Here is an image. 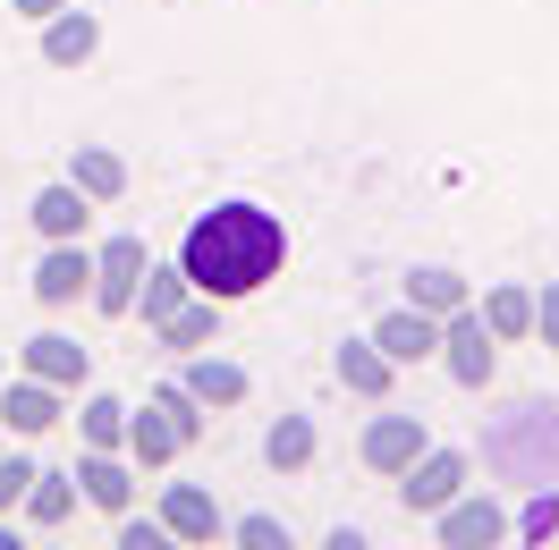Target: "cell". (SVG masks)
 I'll return each instance as SVG.
<instances>
[{
    "label": "cell",
    "instance_id": "6da1fadb",
    "mask_svg": "<svg viewBox=\"0 0 559 550\" xmlns=\"http://www.w3.org/2000/svg\"><path fill=\"white\" fill-rule=\"evenodd\" d=\"M280 263H288V229L263 204H212L178 238V272L195 279V297H221V306H238L263 279H280Z\"/></svg>",
    "mask_w": 559,
    "mask_h": 550
},
{
    "label": "cell",
    "instance_id": "7a4b0ae2",
    "mask_svg": "<svg viewBox=\"0 0 559 550\" xmlns=\"http://www.w3.org/2000/svg\"><path fill=\"white\" fill-rule=\"evenodd\" d=\"M441 364H450L457 390H491V373H500V339H491V322L475 306L441 313Z\"/></svg>",
    "mask_w": 559,
    "mask_h": 550
},
{
    "label": "cell",
    "instance_id": "3957f363",
    "mask_svg": "<svg viewBox=\"0 0 559 550\" xmlns=\"http://www.w3.org/2000/svg\"><path fill=\"white\" fill-rule=\"evenodd\" d=\"M26 288H35V306H51V313L76 306V297H94V246L85 238H51Z\"/></svg>",
    "mask_w": 559,
    "mask_h": 550
},
{
    "label": "cell",
    "instance_id": "277c9868",
    "mask_svg": "<svg viewBox=\"0 0 559 550\" xmlns=\"http://www.w3.org/2000/svg\"><path fill=\"white\" fill-rule=\"evenodd\" d=\"M466 482H475V466H466L457 449H424L416 466L399 475V500H407V516H441L457 491H466Z\"/></svg>",
    "mask_w": 559,
    "mask_h": 550
},
{
    "label": "cell",
    "instance_id": "5b68a950",
    "mask_svg": "<svg viewBox=\"0 0 559 550\" xmlns=\"http://www.w3.org/2000/svg\"><path fill=\"white\" fill-rule=\"evenodd\" d=\"M144 263H153V254H144V238H110V246H94V297H85V306L110 313V322H119V313H136V279H144Z\"/></svg>",
    "mask_w": 559,
    "mask_h": 550
},
{
    "label": "cell",
    "instance_id": "8992f818",
    "mask_svg": "<svg viewBox=\"0 0 559 550\" xmlns=\"http://www.w3.org/2000/svg\"><path fill=\"white\" fill-rule=\"evenodd\" d=\"M136 482H144V466L128 457V449H85V457H76V491H85L103 516L136 509Z\"/></svg>",
    "mask_w": 559,
    "mask_h": 550
},
{
    "label": "cell",
    "instance_id": "52a82bcc",
    "mask_svg": "<svg viewBox=\"0 0 559 550\" xmlns=\"http://www.w3.org/2000/svg\"><path fill=\"white\" fill-rule=\"evenodd\" d=\"M424 449H432V432H424V415H373V423H365V441H356V457H365V466H373V475H407V466H416Z\"/></svg>",
    "mask_w": 559,
    "mask_h": 550
},
{
    "label": "cell",
    "instance_id": "ba28073f",
    "mask_svg": "<svg viewBox=\"0 0 559 550\" xmlns=\"http://www.w3.org/2000/svg\"><path fill=\"white\" fill-rule=\"evenodd\" d=\"M17 373H35V381H51V390H94V347H76L69 331H35L26 339V356H17Z\"/></svg>",
    "mask_w": 559,
    "mask_h": 550
},
{
    "label": "cell",
    "instance_id": "9c48e42d",
    "mask_svg": "<svg viewBox=\"0 0 559 550\" xmlns=\"http://www.w3.org/2000/svg\"><path fill=\"white\" fill-rule=\"evenodd\" d=\"M432 525H441V542H450V550H491L500 534H518V525H509V509H500L491 491H475V482H466V491H457Z\"/></svg>",
    "mask_w": 559,
    "mask_h": 550
},
{
    "label": "cell",
    "instance_id": "30bf717a",
    "mask_svg": "<svg viewBox=\"0 0 559 550\" xmlns=\"http://www.w3.org/2000/svg\"><path fill=\"white\" fill-rule=\"evenodd\" d=\"M60 415H69V390H51V381H35V373H17L0 390V432H9V441H35Z\"/></svg>",
    "mask_w": 559,
    "mask_h": 550
},
{
    "label": "cell",
    "instance_id": "8fae6325",
    "mask_svg": "<svg viewBox=\"0 0 559 550\" xmlns=\"http://www.w3.org/2000/svg\"><path fill=\"white\" fill-rule=\"evenodd\" d=\"M162 525H170V542H221L229 534V516L204 482H162Z\"/></svg>",
    "mask_w": 559,
    "mask_h": 550
},
{
    "label": "cell",
    "instance_id": "7c38bea8",
    "mask_svg": "<svg viewBox=\"0 0 559 550\" xmlns=\"http://www.w3.org/2000/svg\"><path fill=\"white\" fill-rule=\"evenodd\" d=\"M373 347H382L390 364H424V356H441V322L424 306H390L382 322H373Z\"/></svg>",
    "mask_w": 559,
    "mask_h": 550
},
{
    "label": "cell",
    "instance_id": "4fadbf2b",
    "mask_svg": "<svg viewBox=\"0 0 559 550\" xmlns=\"http://www.w3.org/2000/svg\"><path fill=\"white\" fill-rule=\"evenodd\" d=\"M331 373H340V390H348V398H373V407H382L390 381H399V364H390L382 347H373V331H365V339H340Z\"/></svg>",
    "mask_w": 559,
    "mask_h": 550
},
{
    "label": "cell",
    "instance_id": "5bb4252c",
    "mask_svg": "<svg viewBox=\"0 0 559 550\" xmlns=\"http://www.w3.org/2000/svg\"><path fill=\"white\" fill-rule=\"evenodd\" d=\"M94 51H103V17H94V9L69 0L60 17H43V60H51V69H85Z\"/></svg>",
    "mask_w": 559,
    "mask_h": 550
},
{
    "label": "cell",
    "instance_id": "9a60e30c",
    "mask_svg": "<svg viewBox=\"0 0 559 550\" xmlns=\"http://www.w3.org/2000/svg\"><path fill=\"white\" fill-rule=\"evenodd\" d=\"M178 381H187V390H195V398H204L212 415H221V407H246V390H254V381H246V364L212 356V347H195V356L178 364Z\"/></svg>",
    "mask_w": 559,
    "mask_h": 550
},
{
    "label": "cell",
    "instance_id": "2e32d148",
    "mask_svg": "<svg viewBox=\"0 0 559 550\" xmlns=\"http://www.w3.org/2000/svg\"><path fill=\"white\" fill-rule=\"evenodd\" d=\"M26 220H35L43 238H85V220H94V195H85L76 178H60V187H43L35 204H26Z\"/></svg>",
    "mask_w": 559,
    "mask_h": 550
},
{
    "label": "cell",
    "instance_id": "e0dca14e",
    "mask_svg": "<svg viewBox=\"0 0 559 550\" xmlns=\"http://www.w3.org/2000/svg\"><path fill=\"white\" fill-rule=\"evenodd\" d=\"M491 322V339L500 347H518V339H534V288H518V279H500V288H484V306H475Z\"/></svg>",
    "mask_w": 559,
    "mask_h": 550
},
{
    "label": "cell",
    "instance_id": "ac0fdd59",
    "mask_svg": "<svg viewBox=\"0 0 559 550\" xmlns=\"http://www.w3.org/2000/svg\"><path fill=\"white\" fill-rule=\"evenodd\" d=\"M128 398H110V390H85L76 398V441L85 449H128Z\"/></svg>",
    "mask_w": 559,
    "mask_h": 550
},
{
    "label": "cell",
    "instance_id": "d6986e66",
    "mask_svg": "<svg viewBox=\"0 0 559 550\" xmlns=\"http://www.w3.org/2000/svg\"><path fill=\"white\" fill-rule=\"evenodd\" d=\"M195 297V279L178 272V263H144V279H136V313H144V331H162L178 306Z\"/></svg>",
    "mask_w": 559,
    "mask_h": 550
},
{
    "label": "cell",
    "instance_id": "ffe728a7",
    "mask_svg": "<svg viewBox=\"0 0 559 550\" xmlns=\"http://www.w3.org/2000/svg\"><path fill=\"white\" fill-rule=\"evenodd\" d=\"M178 449H187V441H178V432H170V415H162V407H153V398H144V407L128 415V457H136L144 475H162V466H170Z\"/></svg>",
    "mask_w": 559,
    "mask_h": 550
},
{
    "label": "cell",
    "instance_id": "44dd1931",
    "mask_svg": "<svg viewBox=\"0 0 559 550\" xmlns=\"http://www.w3.org/2000/svg\"><path fill=\"white\" fill-rule=\"evenodd\" d=\"M69 178L94 195V204H119V195H128V162H119L110 144H76V153H69Z\"/></svg>",
    "mask_w": 559,
    "mask_h": 550
},
{
    "label": "cell",
    "instance_id": "7402d4cb",
    "mask_svg": "<svg viewBox=\"0 0 559 550\" xmlns=\"http://www.w3.org/2000/svg\"><path fill=\"white\" fill-rule=\"evenodd\" d=\"M407 306H424L432 322H441V313L475 306V288H466V279L450 272V263H416V272H407Z\"/></svg>",
    "mask_w": 559,
    "mask_h": 550
},
{
    "label": "cell",
    "instance_id": "603a6c76",
    "mask_svg": "<svg viewBox=\"0 0 559 550\" xmlns=\"http://www.w3.org/2000/svg\"><path fill=\"white\" fill-rule=\"evenodd\" d=\"M263 466L272 475H306L314 466V415H280L272 432H263Z\"/></svg>",
    "mask_w": 559,
    "mask_h": 550
},
{
    "label": "cell",
    "instance_id": "cb8c5ba5",
    "mask_svg": "<svg viewBox=\"0 0 559 550\" xmlns=\"http://www.w3.org/2000/svg\"><path fill=\"white\" fill-rule=\"evenodd\" d=\"M162 347L195 356V347H221V297H187V306L162 322Z\"/></svg>",
    "mask_w": 559,
    "mask_h": 550
},
{
    "label": "cell",
    "instance_id": "d4e9b609",
    "mask_svg": "<svg viewBox=\"0 0 559 550\" xmlns=\"http://www.w3.org/2000/svg\"><path fill=\"white\" fill-rule=\"evenodd\" d=\"M26 516H35V525H69V516H76V475L35 466V482H26Z\"/></svg>",
    "mask_w": 559,
    "mask_h": 550
},
{
    "label": "cell",
    "instance_id": "484cf974",
    "mask_svg": "<svg viewBox=\"0 0 559 550\" xmlns=\"http://www.w3.org/2000/svg\"><path fill=\"white\" fill-rule=\"evenodd\" d=\"M153 407H162V415H170V432H178V441H187V449H195V441H204V398H195V390H187V381H162V390H153Z\"/></svg>",
    "mask_w": 559,
    "mask_h": 550
},
{
    "label": "cell",
    "instance_id": "4316f807",
    "mask_svg": "<svg viewBox=\"0 0 559 550\" xmlns=\"http://www.w3.org/2000/svg\"><path fill=\"white\" fill-rule=\"evenodd\" d=\"M518 534H525V542H551V534H559V482H543V491L518 509Z\"/></svg>",
    "mask_w": 559,
    "mask_h": 550
},
{
    "label": "cell",
    "instance_id": "83f0119b",
    "mask_svg": "<svg viewBox=\"0 0 559 550\" xmlns=\"http://www.w3.org/2000/svg\"><path fill=\"white\" fill-rule=\"evenodd\" d=\"M26 482H35V457L26 449H0V516L26 509Z\"/></svg>",
    "mask_w": 559,
    "mask_h": 550
},
{
    "label": "cell",
    "instance_id": "f1b7e54d",
    "mask_svg": "<svg viewBox=\"0 0 559 550\" xmlns=\"http://www.w3.org/2000/svg\"><path fill=\"white\" fill-rule=\"evenodd\" d=\"M229 534H238L246 550H288V525H280V516H238Z\"/></svg>",
    "mask_w": 559,
    "mask_h": 550
},
{
    "label": "cell",
    "instance_id": "f546056e",
    "mask_svg": "<svg viewBox=\"0 0 559 550\" xmlns=\"http://www.w3.org/2000/svg\"><path fill=\"white\" fill-rule=\"evenodd\" d=\"M162 542H170L162 516H119V550H162Z\"/></svg>",
    "mask_w": 559,
    "mask_h": 550
},
{
    "label": "cell",
    "instance_id": "4dcf8cb0",
    "mask_svg": "<svg viewBox=\"0 0 559 550\" xmlns=\"http://www.w3.org/2000/svg\"><path fill=\"white\" fill-rule=\"evenodd\" d=\"M534 339L559 347V279H551V288H534Z\"/></svg>",
    "mask_w": 559,
    "mask_h": 550
},
{
    "label": "cell",
    "instance_id": "1f68e13d",
    "mask_svg": "<svg viewBox=\"0 0 559 550\" xmlns=\"http://www.w3.org/2000/svg\"><path fill=\"white\" fill-rule=\"evenodd\" d=\"M9 9H17V17H35V26H43V17H60L69 0H9Z\"/></svg>",
    "mask_w": 559,
    "mask_h": 550
},
{
    "label": "cell",
    "instance_id": "d6a6232c",
    "mask_svg": "<svg viewBox=\"0 0 559 550\" xmlns=\"http://www.w3.org/2000/svg\"><path fill=\"white\" fill-rule=\"evenodd\" d=\"M0 381H9V356H0Z\"/></svg>",
    "mask_w": 559,
    "mask_h": 550
},
{
    "label": "cell",
    "instance_id": "836d02e7",
    "mask_svg": "<svg viewBox=\"0 0 559 550\" xmlns=\"http://www.w3.org/2000/svg\"><path fill=\"white\" fill-rule=\"evenodd\" d=\"M0 449H9V432H0Z\"/></svg>",
    "mask_w": 559,
    "mask_h": 550
}]
</instances>
